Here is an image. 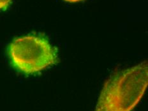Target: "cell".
<instances>
[{"label": "cell", "mask_w": 148, "mask_h": 111, "mask_svg": "<svg viewBox=\"0 0 148 111\" xmlns=\"http://www.w3.org/2000/svg\"><path fill=\"white\" fill-rule=\"evenodd\" d=\"M64 1L70 2V3H75V2H79L81 1H83V0H64Z\"/></svg>", "instance_id": "obj_4"}, {"label": "cell", "mask_w": 148, "mask_h": 111, "mask_svg": "<svg viewBox=\"0 0 148 111\" xmlns=\"http://www.w3.org/2000/svg\"><path fill=\"white\" fill-rule=\"evenodd\" d=\"M12 65L18 72L33 75L56 64L58 54L47 39L34 35L15 38L8 47Z\"/></svg>", "instance_id": "obj_2"}, {"label": "cell", "mask_w": 148, "mask_h": 111, "mask_svg": "<svg viewBox=\"0 0 148 111\" xmlns=\"http://www.w3.org/2000/svg\"><path fill=\"white\" fill-rule=\"evenodd\" d=\"M12 0H0V10L7 8L11 3Z\"/></svg>", "instance_id": "obj_3"}, {"label": "cell", "mask_w": 148, "mask_h": 111, "mask_svg": "<svg viewBox=\"0 0 148 111\" xmlns=\"http://www.w3.org/2000/svg\"><path fill=\"white\" fill-rule=\"evenodd\" d=\"M148 87V60L113 73L105 82L95 111H132Z\"/></svg>", "instance_id": "obj_1"}]
</instances>
